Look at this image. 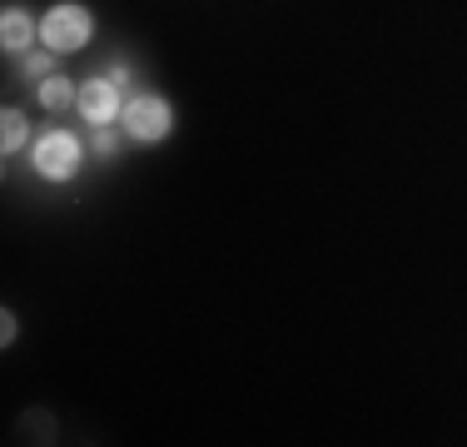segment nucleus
<instances>
[{
    "label": "nucleus",
    "instance_id": "7",
    "mask_svg": "<svg viewBox=\"0 0 467 447\" xmlns=\"http://www.w3.org/2000/svg\"><path fill=\"white\" fill-rule=\"evenodd\" d=\"M20 144H26V115L20 109H5V130H0V150L16 154Z\"/></svg>",
    "mask_w": 467,
    "mask_h": 447
},
{
    "label": "nucleus",
    "instance_id": "1",
    "mask_svg": "<svg viewBox=\"0 0 467 447\" xmlns=\"http://www.w3.org/2000/svg\"><path fill=\"white\" fill-rule=\"evenodd\" d=\"M40 36H46V45L55 55L80 50V45L90 40V10L85 5H55L46 16V26H40Z\"/></svg>",
    "mask_w": 467,
    "mask_h": 447
},
{
    "label": "nucleus",
    "instance_id": "5",
    "mask_svg": "<svg viewBox=\"0 0 467 447\" xmlns=\"http://www.w3.org/2000/svg\"><path fill=\"white\" fill-rule=\"evenodd\" d=\"M30 36H36L30 16H26V10L10 5V10H5V20H0V45H5L10 55H20V50H30Z\"/></svg>",
    "mask_w": 467,
    "mask_h": 447
},
{
    "label": "nucleus",
    "instance_id": "6",
    "mask_svg": "<svg viewBox=\"0 0 467 447\" xmlns=\"http://www.w3.org/2000/svg\"><path fill=\"white\" fill-rule=\"evenodd\" d=\"M70 99H80V89H70V80H60V75L40 80V105H46V109H65Z\"/></svg>",
    "mask_w": 467,
    "mask_h": 447
},
{
    "label": "nucleus",
    "instance_id": "3",
    "mask_svg": "<svg viewBox=\"0 0 467 447\" xmlns=\"http://www.w3.org/2000/svg\"><path fill=\"white\" fill-rule=\"evenodd\" d=\"M125 130H130V140H164V134H170V105L154 99V95L130 99L125 105Z\"/></svg>",
    "mask_w": 467,
    "mask_h": 447
},
{
    "label": "nucleus",
    "instance_id": "2",
    "mask_svg": "<svg viewBox=\"0 0 467 447\" xmlns=\"http://www.w3.org/2000/svg\"><path fill=\"white\" fill-rule=\"evenodd\" d=\"M36 170L46 179H70L75 170H80V140L65 130L46 134V140L36 144Z\"/></svg>",
    "mask_w": 467,
    "mask_h": 447
},
{
    "label": "nucleus",
    "instance_id": "9",
    "mask_svg": "<svg viewBox=\"0 0 467 447\" xmlns=\"http://www.w3.org/2000/svg\"><path fill=\"white\" fill-rule=\"evenodd\" d=\"M90 150L99 154V160H115V150H119V140H115V130H105V125H95V140H90Z\"/></svg>",
    "mask_w": 467,
    "mask_h": 447
},
{
    "label": "nucleus",
    "instance_id": "8",
    "mask_svg": "<svg viewBox=\"0 0 467 447\" xmlns=\"http://www.w3.org/2000/svg\"><path fill=\"white\" fill-rule=\"evenodd\" d=\"M55 50H30L26 55V80L36 75V80H50V70H55V60H50Z\"/></svg>",
    "mask_w": 467,
    "mask_h": 447
},
{
    "label": "nucleus",
    "instance_id": "4",
    "mask_svg": "<svg viewBox=\"0 0 467 447\" xmlns=\"http://www.w3.org/2000/svg\"><path fill=\"white\" fill-rule=\"evenodd\" d=\"M80 115L90 120V125H109V120H119L125 109H119V89H115V80H90L80 89Z\"/></svg>",
    "mask_w": 467,
    "mask_h": 447
}]
</instances>
